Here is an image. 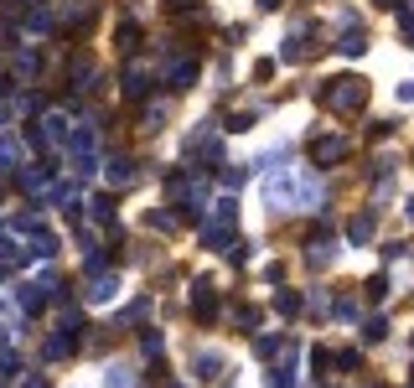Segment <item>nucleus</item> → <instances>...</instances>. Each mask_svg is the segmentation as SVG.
<instances>
[{"label": "nucleus", "instance_id": "nucleus-1", "mask_svg": "<svg viewBox=\"0 0 414 388\" xmlns=\"http://www.w3.org/2000/svg\"><path fill=\"white\" fill-rule=\"evenodd\" d=\"M363 99H367V88H363V83H352V78H331V88H321V104H326V109H342V114L363 109Z\"/></svg>", "mask_w": 414, "mask_h": 388}, {"label": "nucleus", "instance_id": "nucleus-3", "mask_svg": "<svg viewBox=\"0 0 414 388\" xmlns=\"http://www.w3.org/2000/svg\"><path fill=\"white\" fill-rule=\"evenodd\" d=\"M218 373H223V357H218V352H202L197 357V378H218Z\"/></svg>", "mask_w": 414, "mask_h": 388}, {"label": "nucleus", "instance_id": "nucleus-8", "mask_svg": "<svg viewBox=\"0 0 414 388\" xmlns=\"http://www.w3.org/2000/svg\"><path fill=\"white\" fill-rule=\"evenodd\" d=\"M378 5H399V0H378Z\"/></svg>", "mask_w": 414, "mask_h": 388}, {"label": "nucleus", "instance_id": "nucleus-2", "mask_svg": "<svg viewBox=\"0 0 414 388\" xmlns=\"http://www.w3.org/2000/svg\"><path fill=\"white\" fill-rule=\"evenodd\" d=\"M311 151H316V161H342L347 140H321V145H311Z\"/></svg>", "mask_w": 414, "mask_h": 388}, {"label": "nucleus", "instance_id": "nucleus-4", "mask_svg": "<svg viewBox=\"0 0 414 388\" xmlns=\"http://www.w3.org/2000/svg\"><path fill=\"white\" fill-rule=\"evenodd\" d=\"M264 388H296V383H290V373H270V378H264Z\"/></svg>", "mask_w": 414, "mask_h": 388}, {"label": "nucleus", "instance_id": "nucleus-7", "mask_svg": "<svg viewBox=\"0 0 414 388\" xmlns=\"http://www.w3.org/2000/svg\"><path fill=\"white\" fill-rule=\"evenodd\" d=\"M21 388H47V378H26V383Z\"/></svg>", "mask_w": 414, "mask_h": 388}, {"label": "nucleus", "instance_id": "nucleus-5", "mask_svg": "<svg viewBox=\"0 0 414 388\" xmlns=\"http://www.w3.org/2000/svg\"><path fill=\"white\" fill-rule=\"evenodd\" d=\"M399 31L409 36V47H414V16H399Z\"/></svg>", "mask_w": 414, "mask_h": 388}, {"label": "nucleus", "instance_id": "nucleus-6", "mask_svg": "<svg viewBox=\"0 0 414 388\" xmlns=\"http://www.w3.org/2000/svg\"><path fill=\"white\" fill-rule=\"evenodd\" d=\"M11 155H16V151H11V140H0V171H5V161H11Z\"/></svg>", "mask_w": 414, "mask_h": 388}]
</instances>
